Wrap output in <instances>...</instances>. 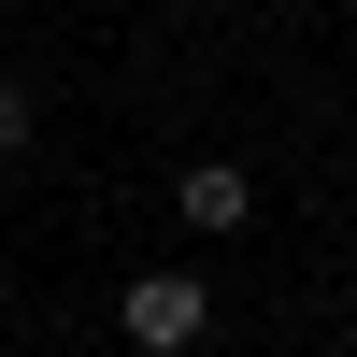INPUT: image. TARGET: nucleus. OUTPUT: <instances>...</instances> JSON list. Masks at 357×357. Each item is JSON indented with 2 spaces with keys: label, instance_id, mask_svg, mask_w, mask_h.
Segmentation results:
<instances>
[{
  "label": "nucleus",
  "instance_id": "f257e3e1",
  "mask_svg": "<svg viewBox=\"0 0 357 357\" xmlns=\"http://www.w3.org/2000/svg\"><path fill=\"white\" fill-rule=\"evenodd\" d=\"M114 329H129V357H186L200 329H215V286H200V272H129Z\"/></svg>",
  "mask_w": 357,
  "mask_h": 357
},
{
  "label": "nucleus",
  "instance_id": "7ed1b4c3",
  "mask_svg": "<svg viewBox=\"0 0 357 357\" xmlns=\"http://www.w3.org/2000/svg\"><path fill=\"white\" fill-rule=\"evenodd\" d=\"M43 143V100H29V72H0V158H29Z\"/></svg>",
  "mask_w": 357,
  "mask_h": 357
},
{
  "label": "nucleus",
  "instance_id": "f03ea898",
  "mask_svg": "<svg viewBox=\"0 0 357 357\" xmlns=\"http://www.w3.org/2000/svg\"><path fill=\"white\" fill-rule=\"evenodd\" d=\"M172 215H186L200 243H229V229H257V172L243 158H186L172 172Z\"/></svg>",
  "mask_w": 357,
  "mask_h": 357
}]
</instances>
